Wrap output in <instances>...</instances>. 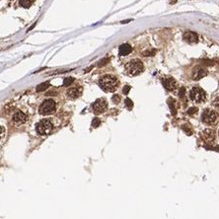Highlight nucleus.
<instances>
[{"label":"nucleus","instance_id":"nucleus-1","mask_svg":"<svg viewBox=\"0 0 219 219\" xmlns=\"http://www.w3.org/2000/svg\"><path fill=\"white\" fill-rule=\"evenodd\" d=\"M99 85L106 92H114L118 88L119 82L118 79L112 75H105L100 79Z\"/></svg>","mask_w":219,"mask_h":219},{"label":"nucleus","instance_id":"nucleus-2","mask_svg":"<svg viewBox=\"0 0 219 219\" xmlns=\"http://www.w3.org/2000/svg\"><path fill=\"white\" fill-rule=\"evenodd\" d=\"M126 68L128 74L131 75V76H135V75H138L142 72L143 69H144V66H143V63L139 59H133L126 64Z\"/></svg>","mask_w":219,"mask_h":219},{"label":"nucleus","instance_id":"nucleus-3","mask_svg":"<svg viewBox=\"0 0 219 219\" xmlns=\"http://www.w3.org/2000/svg\"><path fill=\"white\" fill-rule=\"evenodd\" d=\"M190 97L195 103H202L206 99V93L199 87H194L190 92Z\"/></svg>","mask_w":219,"mask_h":219},{"label":"nucleus","instance_id":"nucleus-4","mask_svg":"<svg viewBox=\"0 0 219 219\" xmlns=\"http://www.w3.org/2000/svg\"><path fill=\"white\" fill-rule=\"evenodd\" d=\"M54 126L48 119H43L37 124V131L41 135H47L51 132Z\"/></svg>","mask_w":219,"mask_h":219},{"label":"nucleus","instance_id":"nucleus-5","mask_svg":"<svg viewBox=\"0 0 219 219\" xmlns=\"http://www.w3.org/2000/svg\"><path fill=\"white\" fill-rule=\"evenodd\" d=\"M218 119V115L217 113L213 111V109H206L203 111L202 113V116H201V119L203 123H205L207 124H212V123H215V122Z\"/></svg>","mask_w":219,"mask_h":219},{"label":"nucleus","instance_id":"nucleus-6","mask_svg":"<svg viewBox=\"0 0 219 219\" xmlns=\"http://www.w3.org/2000/svg\"><path fill=\"white\" fill-rule=\"evenodd\" d=\"M56 104L54 100H47L44 101L40 107V114L41 115H50L55 111Z\"/></svg>","mask_w":219,"mask_h":219},{"label":"nucleus","instance_id":"nucleus-7","mask_svg":"<svg viewBox=\"0 0 219 219\" xmlns=\"http://www.w3.org/2000/svg\"><path fill=\"white\" fill-rule=\"evenodd\" d=\"M108 108V103L105 99H98L95 101V103L92 105V109L95 114H102Z\"/></svg>","mask_w":219,"mask_h":219},{"label":"nucleus","instance_id":"nucleus-8","mask_svg":"<svg viewBox=\"0 0 219 219\" xmlns=\"http://www.w3.org/2000/svg\"><path fill=\"white\" fill-rule=\"evenodd\" d=\"M207 75V71L206 69L202 68L201 66H196L192 70V73H191V77L194 80H199V79L203 78L204 76Z\"/></svg>","mask_w":219,"mask_h":219},{"label":"nucleus","instance_id":"nucleus-9","mask_svg":"<svg viewBox=\"0 0 219 219\" xmlns=\"http://www.w3.org/2000/svg\"><path fill=\"white\" fill-rule=\"evenodd\" d=\"M162 83H163V86L168 90V91H174L177 87V82H176L175 79L172 78V77H168V78L163 79Z\"/></svg>","mask_w":219,"mask_h":219},{"label":"nucleus","instance_id":"nucleus-10","mask_svg":"<svg viewBox=\"0 0 219 219\" xmlns=\"http://www.w3.org/2000/svg\"><path fill=\"white\" fill-rule=\"evenodd\" d=\"M202 137H203V139H204L205 142L212 143L215 140V132H214V130L209 129V128H207V129L203 130Z\"/></svg>","mask_w":219,"mask_h":219},{"label":"nucleus","instance_id":"nucleus-11","mask_svg":"<svg viewBox=\"0 0 219 219\" xmlns=\"http://www.w3.org/2000/svg\"><path fill=\"white\" fill-rule=\"evenodd\" d=\"M27 116H26L23 112H21V111H18L16 112L14 114L13 116V120H14V123H16L17 124H22V123H24L27 122Z\"/></svg>","mask_w":219,"mask_h":219},{"label":"nucleus","instance_id":"nucleus-12","mask_svg":"<svg viewBox=\"0 0 219 219\" xmlns=\"http://www.w3.org/2000/svg\"><path fill=\"white\" fill-rule=\"evenodd\" d=\"M184 40L188 41V43H191V44H194V43H198V36L196 35L195 33L194 32H191V31H188L184 34Z\"/></svg>","mask_w":219,"mask_h":219},{"label":"nucleus","instance_id":"nucleus-13","mask_svg":"<svg viewBox=\"0 0 219 219\" xmlns=\"http://www.w3.org/2000/svg\"><path fill=\"white\" fill-rule=\"evenodd\" d=\"M82 93V90L80 88H71L67 91V95L71 99H76V98L80 97Z\"/></svg>","mask_w":219,"mask_h":219},{"label":"nucleus","instance_id":"nucleus-14","mask_svg":"<svg viewBox=\"0 0 219 219\" xmlns=\"http://www.w3.org/2000/svg\"><path fill=\"white\" fill-rule=\"evenodd\" d=\"M131 51H132V47H131L128 44H123L119 47V55H127L129 54Z\"/></svg>","mask_w":219,"mask_h":219},{"label":"nucleus","instance_id":"nucleus-15","mask_svg":"<svg viewBox=\"0 0 219 219\" xmlns=\"http://www.w3.org/2000/svg\"><path fill=\"white\" fill-rule=\"evenodd\" d=\"M50 87V82H44L41 84L37 86V92H41V91H46V90Z\"/></svg>","mask_w":219,"mask_h":219},{"label":"nucleus","instance_id":"nucleus-16","mask_svg":"<svg viewBox=\"0 0 219 219\" xmlns=\"http://www.w3.org/2000/svg\"><path fill=\"white\" fill-rule=\"evenodd\" d=\"M35 0H20L19 3H20V5L22 7H24V8H29V7H31L33 5V3Z\"/></svg>","mask_w":219,"mask_h":219},{"label":"nucleus","instance_id":"nucleus-17","mask_svg":"<svg viewBox=\"0 0 219 219\" xmlns=\"http://www.w3.org/2000/svg\"><path fill=\"white\" fill-rule=\"evenodd\" d=\"M168 104H169V107L170 109H171V112H172V114L175 116L177 114V109H176V106H175V101H174L173 99H170L168 100Z\"/></svg>","mask_w":219,"mask_h":219},{"label":"nucleus","instance_id":"nucleus-18","mask_svg":"<svg viewBox=\"0 0 219 219\" xmlns=\"http://www.w3.org/2000/svg\"><path fill=\"white\" fill-rule=\"evenodd\" d=\"M73 81H74V79H73L72 77H67V78L64 79V81H63V86H65V87L69 86V85L72 84Z\"/></svg>","mask_w":219,"mask_h":219},{"label":"nucleus","instance_id":"nucleus-19","mask_svg":"<svg viewBox=\"0 0 219 219\" xmlns=\"http://www.w3.org/2000/svg\"><path fill=\"white\" fill-rule=\"evenodd\" d=\"M156 54V51L155 50H149V51H143V56H153L154 54Z\"/></svg>","mask_w":219,"mask_h":219},{"label":"nucleus","instance_id":"nucleus-20","mask_svg":"<svg viewBox=\"0 0 219 219\" xmlns=\"http://www.w3.org/2000/svg\"><path fill=\"white\" fill-rule=\"evenodd\" d=\"M198 108H195V107H191V108H190L188 109V112H187V114L188 115H190V116H194V115H195L196 113H198Z\"/></svg>","mask_w":219,"mask_h":219},{"label":"nucleus","instance_id":"nucleus-21","mask_svg":"<svg viewBox=\"0 0 219 219\" xmlns=\"http://www.w3.org/2000/svg\"><path fill=\"white\" fill-rule=\"evenodd\" d=\"M124 103H126V108L128 109H131L133 108V102L131 101L130 99H126V101H124Z\"/></svg>","mask_w":219,"mask_h":219},{"label":"nucleus","instance_id":"nucleus-22","mask_svg":"<svg viewBox=\"0 0 219 219\" xmlns=\"http://www.w3.org/2000/svg\"><path fill=\"white\" fill-rule=\"evenodd\" d=\"M182 128H183V130L185 131V132H186L188 135H191L192 134V131H191V129L190 127H188V126H182Z\"/></svg>","mask_w":219,"mask_h":219},{"label":"nucleus","instance_id":"nucleus-23","mask_svg":"<svg viewBox=\"0 0 219 219\" xmlns=\"http://www.w3.org/2000/svg\"><path fill=\"white\" fill-rule=\"evenodd\" d=\"M109 61V57H106V58H103L101 60V61L99 62V64H98V66H104V65H106V64H107L108 62Z\"/></svg>","mask_w":219,"mask_h":219},{"label":"nucleus","instance_id":"nucleus-24","mask_svg":"<svg viewBox=\"0 0 219 219\" xmlns=\"http://www.w3.org/2000/svg\"><path fill=\"white\" fill-rule=\"evenodd\" d=\"M100 123H101V120L99 119H93V122H92V126L93 127H98L100 126Z\"/></svg>","mask_w":219,"mask_h":219},{"label":"nucleus","instance_id":"nucleus-25","mask_svg":"<svg viewBox=\"0 0 219 219\" xmlns=\"http://www.w3.org/2000/svg\"><path fill=\"white\" fill-rule=\"evenodd\" d=\"M185 95H186V88H185V87H181L180 91H179V97L180 98H184Z\"/></svg>","mask_w":219,"mask_h":219},{"label":"nucleus","instance_id":"nucleus-26","mask_svg":"<svg viewBox=\"0 0 219 219\" xmlns=\"http://www.w3.org/2000/svg\"><path fill=\"white\" fill-rule=\"evenodd\" d=\"M112 100H113V102H114L115 104H119L120 102V97L119 95H114V96H113V98H112Z\"/></svg>","mask_w":219,"mask_h":219},{"label":"nucleus","instance_id":"nucleus-27","mask_svg":"<svg viewBox=\"0 0 219 219\" xmlns=\"http://www.w3.org/2000/svg\"><path fill=\"white\" fill-rule=\"evenodd\" d=\"M129 90H130V86H128V85L124 86V87H123V94H128V92H129Z\"/></svg>","mask_w":219,"mask_h":219},{"label":"nucleus","instance_id":"nucleus-28","mask_svg":"<svg viewBox=\"0 0 219 219\" xmlns=\"http://www.w3.org/2000/svg\"><path fill=\"white\" fill-rule=\"evenodd\" d=\"M4 134H5V130H4V128H3L1 126H0V139L3 138V136H4Z\"/></svg>","mask_w":219,"mask_h":219},{"label":"nucleus","instance_id":"nucleus-29","mask_svg":"<svg viewBox=\"0 0 219 219\" xmlns=\"http://www.w3.org/2000/svg\"><path fill=\"white\" fill-rule=\"evenodd\" d=\"M213 105H214L216 108H219V97H217L216 99L213 101Z\"/></svg>","mask_w":219,"mask_h":219},{"label":"nucleus","instance_id":"nucleus-30","mask_svg":"<svg viewBox=\"0 0 219 219\" xmlns=\"http://www.w3.org/2000/svg\"><path fill=\"white\" fill-rule=\"evenodd\" d=\"M204 64H206V65H213V61H211V60H206V59H204L202 61Z\"/></svg>","mask_w":219,"mask_h":219},{"label":"nucleus","instance_id":"nucleus-31","mask_svg":"<svg viewBox=\"0 0 219 219\" xmlns=\"http://www.w3.org/2000/svg\"><path fill=\"white\" fill-rule=\"evenodd\" d=\"M127 22H130V20H126V21H123L122 24H124V23H127Z\"/></svg>","mask_w":219,"mask_h":219}]
</instances>
